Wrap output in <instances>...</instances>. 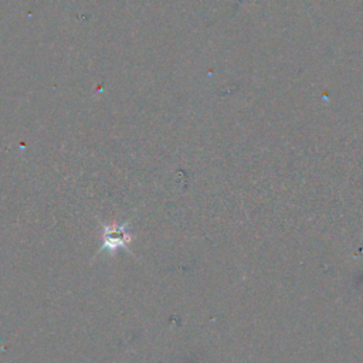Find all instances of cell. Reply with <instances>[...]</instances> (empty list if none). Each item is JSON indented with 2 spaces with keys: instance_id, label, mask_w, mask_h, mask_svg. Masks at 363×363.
Segmentation results:
<instances>
[{
  "instance_id": "obj_1",
  "label": "cell",
  "mask_w": 363,
  "mask_h": 363,
  "mask_svg": "<svg viewBox=\"0 0 363 363\" xmlns=\"http://www.w3.org/2000/svg\"><path fill=\"white\" fill-rule=\"evenodd\" d=\"M130 240L131 237H130V233L126 231V224L105 226L101 250H108L113 253L118 250L119 247H125Z\"/></svg>"
}]
</instances>
